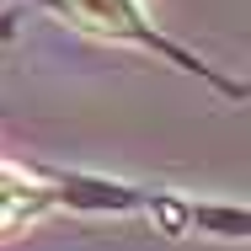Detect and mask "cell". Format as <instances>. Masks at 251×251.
Returning <instances> with one entry per match:
<instances>
[{
  "label": "cell",
  "mask_w": 251,
  "mask_h": 251,
  "mask_svg": "<svg viewBox=\"0 0 251 251\" xmlns=\"http://www.w3.org/2000/svg\"><path fill=\"white\" fill-rule=\"evenodd\" d=\"M70 5V16H80L86 27H97V32H139V5L134 0H64Z\"/></svg>",
  "instance_id": "cell-2"
},
{
  "label": "cell",
  "mask_w": 251,
  "mask_h": 251,
  "mask_svg": "<svg viewBox=\"0 0 251 251\" xmlns=\"http://www.w3.org/2000/svg\"><path fill=\"white\" fill-rule=\"evenodd\" d=\"M43 208V187L11 166H0V230H16L22 219H32Z\"/></svg>",
  "instance_id": "cell-1"
}]
</instances>
